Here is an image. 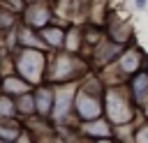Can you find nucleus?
<instances>
[{
  "label": "nucleus",
  "instance_id": "nucleus-13",
  "mask_svg": "<svg viewBox=\"0 0 148 143\" xmlns=\"http://www.w3.org/2000/svg\"><path fill=\"white\" fill-rule=\"evenodd\" d=\"M28 2H32V0H28Z\"/></svg>",
  "mask_w": 148,
  "mask_h": 143
},
{
  "label": "nucleus",
  "instance_id": "nucleus-1",
  "mask_svg": "<svg viewBox=\"0 0 148 143\" xmlns=\"http://www.w3.org/2000/svg\"><path fill=\"white\" fill-rule=\"evenodd\" d=\"M136 101L132 99L127 85L113 83L111 88L104 90V115L113 122V127H125L134 120L136 113Z\"/></svg>",
  "mask_w": 148,
  "mask_h": 143
},
{
  "label": "nucleus",
  "instance_id": "nucleus-6",
  "mask_svg": "<svg viewBox=\"0 0 148 143\" xmlns=\"http://www.w3.org/2000/svg\"><path fill=\"white\" fill-rule=\"evenodd\" d=\"M132 99L136 101V106H141L143 101H148V72L146 69H139L136 74H132L127 81H125Z\"/></svg>",
  "mask_w": 148,
  "mask_h": 143
},
{
  "label": "nucleus",
  "instance_id": "nucleus-10",
  "mask_svg": "<svg viewBox=\"0 0 148 143\" xmlns=\"http://www.w3.org/2000/svg\"><path fill=\"white\" fill-rule=\"evenodd\" d=\"M32 90H28L23 95H16V108H18V115L21 118H30V115L37 113V104H35V92Z\"/></svg>",
  "mask_w": 148,
  "mask_h": 143
},
{
  "label": "nucleus",
  "instance_id": "nucleus-9",
  "mask_svg": "<svg viewBox=\"0 0 148 143\" xmlns=\"http://www.w3.org/2000/svg\"><path fill=\"white\" fill-rule=\"evenodd\" d=\"M23 131L18 118H0V141H18Z\"/></svg>",
  "mask_w": 148,
  "mask_h": 143
},
{
  "label": "nucleus",
  "instance_id": "nucleus-12",
  "mask_svg": "<svg viewBox=\"0 0 148 143\" xmlns=\"http://www.w3.org/2000/svg\"><path fill=\"white\" fill-rule=\"evenodd\" d=\"M146 5H148V0H134V7L136 9H146Z\"/></svg>",
  "mask_w": 148,
  "mask_h": 143
},
{
  "label": "nucleus",
  "instance_id": "nucleus-3",
  "mask_svg": "<svg viewBox=\"0 0 148 143\" xmlns=\"http://www.w3.org/2000/svg\"><path fill=\"white\" fill-rule=\"evenodd\" d=\"M14 69L23 78H28L32 85H39L49 72V58L44 48L35 46H16L14 48Z\"/></svg>",
  "mask_w": 148,
  "mask_h": 143
},
{
  "label": "nucleus",
  "instance_id": "nucleus-11",
  "mask_svg": "<svg viewBox=\"0 0 148 143\" xmlns=\"http://www.w3.org/2000/svg\"><path fill=\"white\" fill-rule=\"evenodd\" d=\"M0 118H18V108H16V97L0 92Z\"/></svg>",
  "mask_w": 148,
  "mask_h": 143
},
{
  "label": "nucleus",
  "instance_id": "nucleus-2",
  "mask_svg": "<svg viewBox=\"0 0 148 143\" xmlns=\"http://www.w3.org/2000/svg\"><path fill=\"white\" fill-rule=\"evenodd\" d=\"M86 76H88V65L74 51L56 53L53 58H49V72H46V81L49 83H53V85L72 83V81H81Z\"/></svg>",
  "mask_w": 148,
  "mask_h": 143
},
{
  "label": "nucleus",
  "instance_id": "nucleus-8",
  "mask_svg": "<svg viewBox=\"0 0 148 143\" xmlns=\"http://www.w3.org/2000/svg\"><path fill=\"white\" fill-rule=\"evenodd\" d=\"M39 35H42V39H44V44H46V48H65V37H67V32L60 28V25H46V28H42L39 30Z\"/></svg>",
  "mask_w": 148,
  "mask_h": 143
},
{
  "label": "nucleus",
  "instance_id": "nucleus-7",
  "mask_svg": "<svg viewBox=\"0 0 148 143\" xmlns=\"http://www.w3.org/2000/svg\"><path fill=\"white\" fill-rule=\"evenodd\" d=\"M35 85L28 81V78H23L21 74H5L2 76V92H7V95H23V92H28V90H32Z\"/></svg>",
  "mask_w": 148,
  "mask_h": 143
},
{
  "label": "nucleus",
  "instance_id": "nucleus-4",
  "mask_svg": "<svg viewBox=\"0 0 148 143\" xmlns=\"http://www.w3.org/2000/svg\"><path fill=\"white\" fill-rule=\"evenodd\" d=\"M51 21H56V18H53V5L49 0H32V2L25 5V9H23V23L42 30Z\"/></svg>",
  "mask_w": 148,
  "mask_h": 143
},
{
  "label": "nucleus",
  "instance_id": "nucleus-5",
  "mask_svg": "<svg viewBox=\"0 0 148 143\" xmlns=\"http://www.w3.org/2000/svg\"><path fill=\"white\" fill-rule=\"evenodd\" d=\"M116 67H118V74H120V78H130L132 74H136L139 69H141V65H143V58H141V51H136V48H125L123 51V55L113 62Z\"/></svg>",
  "mask_w": 148,
  "mask_h": 143
}]
</instances>
